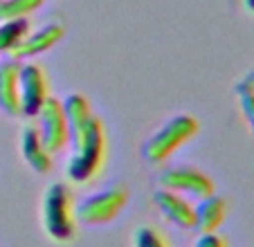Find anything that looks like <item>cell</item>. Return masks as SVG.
I'll use <instances>...</instances> for the list:
<instances>
[{"instance_id": "7", "label": "cell", "mask_w": 254, "mask_h": 247, "mask_svg": "<svg viewBox=\"0 0 254 247\" xmlns=\"http://www.w3.org/2000/svg\"><path fill=\"white\" fill-rule=\"evenodd\" d=\"M160 182L162 189L193 200H202L214 193V180L196 167H171L160 176Z\"/></svg>"}, {"instance_id": "6", "label": "cell", "mask_w": 254, "mask_h": 247, "mask_svg": "<svg viewBox=\"0 0 254 247\" xmlns=\"http://www.w3.org/2000/svg\"><path fill=\"white\" fill-rule=\"evenodd\" d=\"M20 115L25 117H36L39 110L50 99V86H48V74H45L43 65L39 63H20Z\"/></svg>"}, {"instance_id": "4", "label": "cell", "mask_w": 254, "mask_h": 247, "mask_svg": "<svg viewBox=\"0 0 254 247\" xmlns=\"http://www.w3.org/2000/svg\"><path fill=\"white\" fill-rule=\"evenodd\" d=\"M128 202V191L124 186H108L104 191H97L92 195H86L74 207L77 223L83 225H106L115 220L124 211Z\"/></svg>"}, {"instance_id": "14", "label": "cell", "mask_w": 254, "mask_h": 247, "mask_svg": "<svg viewBox=\"0 0 254 247\" xmlns=\"http://www.w3.org/2000/svg\"><path fill=\"white\" fill-rule=\"evenodd\" d=\"M45 0H0V23L2 20L27 18L36 9L43 7Z\"/></svg>"}, {"instance_id": "9", "label": "cell", "mask_w": 254, "mask_h": 247, "mask_svg": "<svg viewBox=\"0 0 254 247\" xmlns=\"http://www.w3.org/2000/svg\"><path fill=\"white\" fill-rule=\"evenodd\" d=\"M20 61L18 59H2L0 61V110L11 117L20 115Z\"/></svg>"}, {"instance_id": "13", "label": "cell", "mask_w": 254, "mask_h": 247, "mask_svg": "<svg viewBox=\"0 0 254 247\" xmlns=\"http://www.w3.org/2000/svg\"><path fill=\"white\" fill-rule=\"evenodd\" d=\"M32 32L27 18L2 20L0 23V54H14V50L23 43V38Z\"/></svg>"}, {"instance_id": "8", "label": "cell", "mask_w": 254, "mask_h": 247, "mask_svg": "<svg viewBox=\"0 0 254 247\" xmlns=\"http://www.w3.org/2000/svg\"><path fill=\"white\" fill-rule=\"evenodd\" d=\"M155 204H158L160 214L169 223H173L180 229H193V225H196V204H191L189 198L173 193L169 189H160L155 193Z\"/></svg>"}, {"instance_id": "17", "label": "cell", "mask_w": 254, "mask_h": 247, "mask_svg": "<svg viewBox=\"0 0 254 247\" xmlns=\"http://www.w3.org/2000/svg\"><path fill=\"white\" fill-rule=\"evenodd\" d=\"M193 247H230V245H227L225 238L218 236V234L214 232V234H202Z\"/></svg>"}, {"instance_id": "11", "label": "cell", "mask_w": 254, "mask_h": 247, "mask_svg": "<svg viewBox=\"0 0 254 247\" xmlns=\"http://www.w3.org/2000/svg\"><path fill=\"white\" fill-rule=\"evenodd\" d=\"M20 151L29 167L36 173H48L52 169V153L43 144L36 126H27L20 135Z\"/></svg>"}, {"instance_id": "12", "label": "cell", "mask_w": 254, "mask_h": 247, "mask_svg": "<svg viewBox=\"0 0 254 247\" xmlns=\"http://www.w3.org/2000/svg\"><path fill=\"white\" fill-rule=\"evenodd\" d=\"M227 218V202L221 195H207L196 204V225L193 227L200 234H214L218 232Z\"/></svg>"}, {"instance_id": "15", "label": "cell", "mask_w": 254, "mask_h": 247, "mask_svg": "<svg viewBox=\"0 0 254 247\" xmlns=\"http://www.w3.org/2000/svg\"><path fill=\"white\" fill-rule=\"evenodd\" d=\"M133 247H169V243H167V238H164L155 227L144 225V227L135 229Z\"/></svg>"}, {"instance_id": "18", "label": "cell", "mask_w": 254, "mask_h": 247, "mask_svg": "<svg viewBox=\"0 0 254 247\" xmlns=\"http://www.w3.org/2000/svg\"><path fill=\"white\" fill-rule=\"evenodd\" d=\"M243 2H245V9L254 11V0H243Z\"/></svg>"}, {"instance_id": "1", "label": "cell", "mask_w": 254, "mask_h": 247, "mask_svg": "<svg viewBox=\"0 0 254 247\" xmlns=\"http://www.w3.org/2000/svg\"><path fill=\"white\" fill-rule=\"evenodd\" d=\"M63 110L70 126L72 155L67 160L65 176L70 182L92 180L101 171L106 160V130L101 119L92 113L90 101L83 95H70L63 99Z\"/></svg>"}, {"instance_id": "16", "label": "cell", "mask_w": 254, "mask_h": 247, "mask_svg": "<svg viewBox=\"0 0 254 247\" xmlns=\"http://www.w3.org/2000/svg\"><path fill=\"white\" fill-rule=\"evenodd\" d=\"M236 95H239L243 117L248 119L250 128H252V133H254V90H239Z\"/></svg>"}, {"instance_id": "10", "label": "cell", "mask_w": 254, "mask_h": 247, "mask_svg": "<svg viewBox=\"0 0 254 247\" xmlns=\"http://www.w3.org/2000/svg\"><path fill=\"white\" fill-rule=\"evenodd\" d=\"M61 38H63V27L57 23H50V25H45V27L36 29V32H29L27 36L23 38V43L14 50L11 57L18 59V61H23V59H34V57H39V54L50 52Z\"/></svg>"}, {"instance_id": "5", "label": "cell", "mask_w": 254, "mask_h": 247, "mask_svg": "<svg viewBox=\"0 0 254 247\" xmlns=\"http://www.w3.org/2000/svg\"><path fill=\"white\" fill-rule=\"evenodd\" d=\"M36 119H39V126H36L39 135L52 155L65 151L70 146V126H67V117H65L61 99L50 97L43 108L39 110Z\"/></svg>"}, {"instance_id": "3", "label": "cell", "mask_w": 254, "mask_h": 247, "mask_svg": "<svg viewBox=\"0 0 254 247\" xmlns=\"http://www.w3.org/2000/svg\"><path fill=\"white\" fill-rule=\"evenodd\" d=\"M198 130H200V126L191 115H176L158 133L146 139V144L142 148L144 160L151 162V164H162L176 151H180L187 142H191L198 135Z\"/></svg>"}, {"instance_id": "2", "label": "cell", "mask_w": 254, "mask_h": 247, "mask_svg": "<svg viewBox=\"0 0 254 247\" xmlns=\"http://www.w3.org/2000/svg\"><path fill=\"white\" fill-rule=\"evenodd\" d=\"M43 227L57 243H67L77 234L74 200L67 185H52L43 195Z\"/></svg>"}]
</instances>
